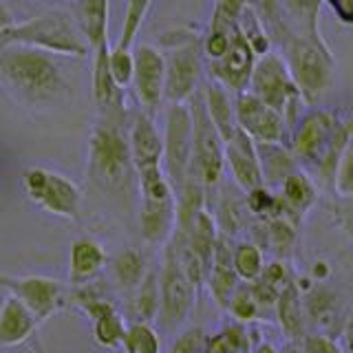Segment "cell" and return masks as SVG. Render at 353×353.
<instances>
[{
    "label": "cell",
    "mask_w": 353,
    "mask_h": 353,
    "mask_svg": "<svg viewBox=\"0 0 353 353\" xmlns=\"http://www.w3.org/2000/svg\"><path fill=\"white\" fill-rule=\"evenodd\" d=\"M0 84L29 106L58 104L73 93L53 55L18 44L0 49Z\"/></svg>",
    "instance_id": "1"
},
{
    "label": "cell",
    "mask_w": 353,
    "mask_h": 353,
    "mask_svg": "<svg viewBox=\"0 0 353 353\" xmlns=\"http://www.w3.org/2000/svg\"><path fill=\"white\" fill-rule=\"evenodd\" d=\"M351 146V119L334 110H309L290 130V150L296 163L316 170L323 181H331L342 152Z\"/></svg>",
    "instance_id": "2"
},
{
    "label": "cell",
    "mask_w": 353,
    "mask_h": 353,
    "mask_svg": "<svg viewBox=\"0 0 353 353\" xmlns=\"http://www.w3.org/2000/svg\"><path fill=\"white\" fill-rule=\"evenodd\" d=\"M263 25H272L274 36L281 40V58L290 69V75L303 95L305 106L318 104V99H323L334 84L336 75L334 53L323 42L320 33L294 31L281 22H263Z\"/></svg>",
    "instance_id": "3"
},
{
    "label": "cell",
    "mask_w": 353,
    "mask_h": 353,
    "mask_svg": "<svg viewBox=\"0 0 353 353\" xmlns=\"http://www.w3.org/2000/svg\"><path fill=\"white\" fill-rule=\"evenodd\" d=\"M86 172L104 192H124L130 188L135 179V168L128 148L126 110L97 113V121L88 139Z\"/></svg>",
    "instance_id": "4"
},
{
    "label": "cell",
    "mask_w": 353,
    "mask_h": 353,
    "mask_svg": "<svg viewBox=\"0 0 353 353\" xmlns=\"http://www.w3.org/2000/svg\"><path fill=\"white\" fill-rule=\"evenodd\" d=\"M199 285L188 270L183 254V236L172 230L163 243V265L159 274V309L157 318L163 331H176L190 316L196 301Z\"/></svg>",
    "instance_id": "5"
},
{
    "label": "cell",
    "mask_w": 353,
    "mask_h": 353,
    "mask_svg": "<svg viewBox=\"0 0 353 353\" xmlns=\"http://www.w3.org/2000/svg\"><path fill=\"white\" fill-rule=\"evenodd\" d=\"M18 44V47L38 49L49 55H69V58H88L86 40L82 38L75 20L66 14H44L22 22H14L7 29L0 31V47Z\"/></svg>",
    "instance_id": "6"
},
{
    "label": "cell",
    "mask_w": 353,
    "mask_h": 353,
    "mask_svg": "<svg viewBox=\"0 0 353 353\" xmlns=\"http://www.w3.org/2000/svg\"><path fill=\"white\" fill-rule=\"evenodd\" d=\"M163 69H165V102L185 104L192 93L199 91L203 77V51L201 36L192 27H179L161 36Z\"/></svg>",
    "instance_id": "7"
},
{
    "label": "cell",
    "mask_w": 353,
    "mask_h": 353,
    "mask_svg": "<svg viewBox=\"0 0 353 353\" xmlns=\"http://www.w3.org/2000/svg\"><path fill=\"white\" fill-rule=\"evenodd\" d=\"M245 91L259 97L263 104L274 108L285 119L290 130L298 121V117H301V108L305 106L303 95L298 91L296 82L292 80L285 60L274 51L256 58Z\"/></svg>",
    "instance_id": "8"
},
{
    "label": "cell",
    "mask_w": 353,
    "mask_h": 353,
    "mask_svg": "<svg viewBox=\"0 0 353 353\" xmlns=\"http://www.w3.org/2000/svg\"><path fill=\"white\" fill-rule=\"evenodd\" d=\"M139 179V228L150 245H163L176 223V196L161 165L135 172Z\"/></svg>",
    "instance_id": "9"
},
{
    "label": "cell",
    "mask_w": 353,
    "mask_h": 353,
    "mask_svg": "<svg viewBox=\"0 0 353 353\" xmlns=\"http://www.w3.org/2000/svg\"><path fill=\"white\" fill-rule=\"evenodd\" d=\"M188 110H190V121H192V161H190V174H194L199 183L203 185L205 194L219 188L223 181L225 172V161H223V139L212 126L201 91H196L188 99Z\"/></svg>",
    "instance_id": "10"
},
{
    "label": "cell",
    "mask_w": 353,
    "mask_h": 353,
    "mask_svg": "<svg viewBox=\"0 0 353 353\" xmlns=\"http://www.w3.org/2000/svg\"><path fill=\"white\" fill-rule=\"evenodd\" d=\"M22 188L29 201L42 208L44 212L62 219H77L80 214L82 190L69 176L40 168V165H31L22 172Z\"/></svg>",
    "instance_id": "11"
},
{
    "label": "cell",
    "mask_w": 353,
    "mask_h": 353,
    "mask_svg": "<svg viewBox=\"0 0 353 353\" xmlns=\"http://www.w3.org/2000/svg\"><path fill=\"white\" fill-rule=\"evenodd\" d=\"M161 139H163L161 168L176 196L183 188L188 174H190V161H192V121H190L188 104H168Z\"/></svg>",
    "instance_id": "12"
},
{
    "label": "cell",
    "mask_w": 353,
    "mask_h": 353,
    "mask_svg": "<svg viewBox=\"0 0 353 353\" xmlns=\"http://www.w3.org/2000/svg\"><path fill=\"white\" fill-rule=\"evenodd\" d=\"M132 80L130 86L143 113H154L165 102V69L161 49L154 44H132Z\"/></svg>",
    "instance_id": "13"
},
{
    "label": "cell",
    "mask_w": 353,
    "mask_h": 353,
    "mask_svg": "<svg viewBox=\"0 0 353 353\" xmlns=\"http://www.w3.org/2000/svg\"><path fill=\"white\" fill-rule=\"evenodd\" d=\"M234 117L236 126L254 143H285L290 135L285 119L250 91L234 95Z\"/></svg>",
    "instance_id": "14"
},
{
    "label": "cell",
    "mask_w": 353,
    "mask_h": 353,
    "mask_svg": "<svg viewBox=\"0 0 353 353\" xmlns=\"http://www.w3.org/2000/svg\"><path fill=\"white\" fill-rule=\"evenodd\" d=\"M7 294L16 296L29 312L36 316L38 323L49 320L66 305V290L64 285L53 279H42V276H25V279H7L3 281Z\"/></svg>",
    "instance_id": "15"
},
{
    "label": "cell",
    "mask_w": 353,
    "mask_h": 353,
    "mask_svg": "<svg viewBox=\"0 0 353 353\" xmlns=\"http://www.w3.org/2000/svg\"><path fill=\"white\" fill-rule=\"evenodd\" d=\"M254 62H256V55H254L248 40L243 38V33L236 27L234 33H232L228 51L214 62H203L205 77H210V80H214L216 84H221L232 95H236V93L245 91V88H248Z\"/></svg>",
    "instance_id": "16"
},
{
    "label": "cell",
    "mask_w": 353,
    "mask_h": 353,
    "mask_svg": "<svg viewBox=\"0 0 353 353\" xmlns=\"http://www.w3.org/2000/svg\"><path fill=\"white\" fill-rule=\"evenodd\" d=\"M223 161L241 192H250L254 188L265 185L256 143L241 128L230 139L223 141Z\"/></svg>",
    "instance_id": "17"
},
{
    "label": "cell",
    "mask_w": 353,
    "mask_h": 353,
    "mask_svg": "<svg viewBox=\"0 0 353 353\" xmlns=\"http://www.w3.org/2000/svg\"><path fill=\"white\" fill-rule=\"evenodd\" d=\"M128 148H130V159L135 172L161 165V157H163L161 132L157 124H154V117L143 113L141 108L137 113H132L128 121Z\"/></svg>",
    "instance_id": "18"
},
{
    "label": "cell",
    "mask_w": 353,
    "mask_h": 353,
    "mask_svg": "<svg viewBox=\"0 0 353 353\" xmlns=\"http://www.w3.org/2000/svg\"><path fill=\"white\" fill-rule=\"evenodd\" d=\"M108 49L110 42L99 44L91 51V91L97 113H124L126 93L119 88L108 71Z\"/></svg>",
    "instance_id": "19"
},
{
    "label": "cell",
    "mask_w": 353,
    "mask_h": 353,
    "mask_svg": "<svg viewBox=\"0 0 353 353\" xmlns=\"http://www.w3.org/2000/svg\"><path fill=\"white\" fill-rule=\"evenodd\" d=\"M38 320L16 296L7 294L0 307V345L18 347L31 340L38 331Z\"/></svg>",
    "instance_id": "20"
},
{
    "label": "cell",
    "mask_w": 353,
    "mask_h": 353,
    "mask_svg": "<svg viewBox=\"0 0 353 353\" xmlns=\"http://www.w3.org/2000/svg\"><path fill=\"white\" fill-rule=\"evenodd\" d=\"M205 281L210 285V292H212L214 301L221 307H228L232 294L239 287V276L232 268V245H230V236L228 234H221L219 232V239H216V245H214V254H212V263H210V270Z\"/></svg>",
    "instance_id": "21"
},
{
    "label": "cell",
    "mask_w": 353,
    "mask_h": 353,
    "mask_svg": "<svg viewBox=\"0 0 353 353\" xmlns=\"http://www.w3.org/2000/svg\"><path fill=\"white\" fill-rule=\"evenodd\" d=\"M199 91H201L205 113H208L210 121H212V126L216 128V132L221 135V139L223 141L230 139L239 130L236 117H234V95L225 91V88L216 84L214 80H210V77H203Z\"/></svg>",
    "instance_id": "22"
},
{
    "label": "cell",
    "mask_w": 353,
    "mask_h": 353,
    "mask_svg": "<svg viewBox=\"0 0 353 353\" xmlns=\"http://www.w3.org/2000/svg\"><path fill=\"white\" fill-rule=\"evenodd\" d=\"M303 309H305L307 323H316L323 329L325 336L334 338V329H336V336H338V329H345V325H342L345 309H342L340 298L334 292L323 290V287L309 292L303 298Z\"/></svg>",
    "instance_id": "23"
},
{
    "label": "cell",
    "mask_w": 353,
    "mask_h": 353,
    "mask_svg": "<svg viewBox=\"0 0 353 353\" xmlns=\"http://www.w3.org/2000/svg\"><path fill=\"white\" fill-rule=\"evenodd\" d=\"M106 265V254L99 243L93 239H77L71 245L69 259V281L71 285H84L88 281H95L102 274Z\"/></svg>",
    "instance_id": "24"
},
{
    "label": "cell",
    "mask_w": 353,
    "mask_h": 353,
    "mask_svg": "<svg viewBox=\"0 0 353 353\" xmlns=\"http://www.w3.org/2000/svg\"><path fill=\"white\" fill-rule=\"evenodd\" d=\"M75 25L88 49L108 42V0H75Z\"/></svg>",
    "instance_id": "25"
},
{
    "label": "cell",
    "mask_w": 353,
    "mask_h": 353,
    "mask_svg": "<svg viewBox=\"0 0 353 353\" xmlns=\"http://www.w3.org/2000/svg\"><path fill=\"white\" fill-rule=\"evenodd\" d=\"M274 316L279 320V325L283 327V334L287 336V340H301L303 336H307L309 323L303 309V296L294 281L285 287L279 298H276Z\"/></svg>",
    "instance_id": "26"
},
{
    "label": "cell",
    "mask_w": 353,
    "mask_h": 353,
    "mask_svg": "<svg viewBox=\"0 0 353 353\" xmlns=\"http://www.w3.org/2000/svg\"><path fill=\"white\" fill-rule=\"evenodd\" d=\"M279 188V199L283 201V205L298 219H303L318 201V188L314 179L298 168L287 174Z\"/></svg>",
    "instance_id": "27"
},
{
    "label": "cell",
    "mask_w": 353,
    "mask_h": 353,
    "mask_svg": "<svg viewBox=\"0 0 353 353\" xmlns=\"http://www.w3.org/2000/svg\"><path fill=\"white\" fill-rule=\"evenodd\" d=\"M146 274H148V265L139 250L126 248L119 250L113 256V279L117 290L126 296V301L135 294L141 281L146 279Z\"/></svg>",
    "instance_id": "28"
},
{
    "label": "cell",
    "mask_w": 353,
    "mask_h": 353,
    "mask_svg": "<svg viewBox=\"0 0 353 353\" xmlns=\"http://www.w3.org/2000/svg\"><path fill=\"white\" fill-rule=\"evenodd\" d=\"M263 183L265 185H281L287 174L296 170V159L287 143H256Z\"/></svg>",
    "instance_id": "29"
},
{
    "label": "cell",
    "mask_w": 353,
    "mask_h": 353,
    "mask_svg": "<svg viewBox=\"0 0 353 353\" xmlns=\"http://www.w3.org/2000/svg\"><path fill=\"white\" fill-rule=\"evenodd\" d=\"M128 307L132 316L137 320L135 323H150L157 316L159 309V276L154 270H148L146 279L141 281V285L128 298Z\"/></svg>",
    "instance_id": "30"
},
{
    "label": "cell",
    "mask_w": 353,
    "mask_h": 353,
    "mask_svg": "<svg viewBox=\"0 0 353 353\" xmlns=\"http://www.w3.org/2000/svg\"><path fill=\"white\" fill-rule=\"evenodd\" d=\"M236 27L239 31L243 33V38L248 40L250 49L254 51V55L256 58H261V55L270 53L272 51V38H270V31L268 27L263 25L261 16L256 14V9H254L252 5H245L236 16Z\"/></svg>",
    "instance_id": "31"
},
{
    "label": "cell",
    "mask_w": 353,
    "mask_h": 353,
    "mask_svg": "<svg viewBox=\"0 0 353 353\" xmlns=\"http://www.w3.org/2000/svg\"><path fill=\"white\" fill-rule=\"evenodd\" d=\"M201 353H252L248 329L239 323L223 327L212 338H205Z\"/></svg>",
    "instance_id": "32"
},
{
    "label": "cell",
    "mask_w": 353,
    "mask_h": 353,
    "mask_svg": "<svg viewBox=\"0 0 353 353\" xmlns=\"http://www.w3.org/2000/svg\"><path fill=\"white\" fill-rule=\"evenodd\" d=\"M232 268H234L236 276L245 283L259 281V276L263 274L265 268V259H263V250L256 243H239V245L232 250Z\"/></svg>",
    "instance_id": "33"
},
{
    "label": "cell",
    "mask_w": 353,
    "mask_h": 353,
    "mask_svg": "<svg viewBox=\"0 0 353 353\" xmlns=\"http://www.w3.org/2000/svg\"><path fill=\"white\" fill-rule=\"evenodd\" d=\"M225 309L234 318H239L241 323H250V320H261V318L268 316V312H270V309L263 307V303L259 301V296L254 294L250 283L236 287Z\"/></svg>",
    "instance_id": "34"
},
{
    "label": "cell",
    "mask_w": 353,
    "mask_h": 353,
    "mask_svg": "<svg viewBox=\"0 0 353 353\" xmlns=\"http://www.w3.org/2000/svg\"><path fill=\"white\" fill-rule=\"evenodd\" d=\"M150 5H152V0H126V14H124V22H121V33H119V40L115 42L117 47L132 49L143 20H146L150 11Z\"/></svg>",
    "instance_id": "35"
},
{
    "label": "cell",
    "mask_w": 353,
    "mask_h": 353,
    "mask_svg": "<svg viewBox=\"0 0 353 353\" xmlns=\"http://www.w3.org/2000/svg\"><path fill=\"white\" fill-rule=\"evenodd\" d=\"M121 347L126 353H161L159 349V336L150 329L148 323H132L126 327V336Z\"/></svg>",
    "instance_id": "36"
},
{
    "label": "cell",
    "mask_w": 353,
    "mask_h": 353,
    "mask_svg": "<svg viewBox=\"0 0 353 353\" xmlns=\"http://www.w3.org/2000/svg\"><path fill=\"white\" fill-rule=\"evenodd\" d=\"M132 66H135V60H132V49H124V47H113L108 49V71L110 77L115 80V84L119 88H126L130 86L132 80Z\"/></svg>",
    "instance_id": "37"
},
{
    "label": "cell",
    "mask_w": 353,
    "mask_h": 353,
    "mask_svg": "<svg viewBox=\"0 0 353 353\" xmlns=\"http://www.w3.org/2000/svg\"><path fill=\"white\" fill-rule=\"evenodd\" d=\"M351 159H353V154H351V146L342 152V157L336 165V170H334V176H331V183H334L336 188V192L342 196V199H349L351 192H353V181H351Z\"/></svg>",
    "instance_id": "38"
},
{
    "label": "cell",
    "mask_w": 353,
    "mask_h": 353,
    "mask_svg": "<svg viewBox=\"0 0 353 353\" xmlns=\"http://www.w3.org/2000/svg\"><path fill=\"white\" fill-rule=\"evenodd\" d=\"M205 345V331L201 327H190L174 340L170 353H201Z\"/></svg>",
    "instance_id": "39"
},
{
    "label": "cell",
    "mask_w": 353,
    "mask_h": 353,
    "mask_svg": "<svg viewBox=\"0 0 353 353\" xmlns=\"http://www.w3.org/2000/svg\"><path fill=\"white\" fill-rule=\"evenodd\" d=\"M303 353H342L338 340L325 334H307L301 338Z\"/></svg>",
    "instance_id": "40"
},
{
    "label": "cell",
    "mask_w": 353,
    "mask_h": 353,
    "mask_svg": "<svg viewBox=\"0 0 353 353\" xmlns=\"http://www.w3.org/2000/svg\"><path fill=\"white\" fill-rule=\"evenodd\" d=\"M327 3L342 25L349 27L353 22V0H327Z\"/></svg>",
    "instance_id": "41"
},
{
    "label": "cell",
    "mask_w": 353,
    "mask_h": 353,
    "mask_svg": "<svg viewBox=\"0 0 353 353\" xmlns=\"http://www.w3.org/2000/svg\"><path fill=\"white\" fill-rule=\"evenodd\" d=\"M250 3H252V0H216L214 9L223 11V14L230 16V18H236L239 11L245 7V5H250Z\"/></svg>",
    "instance_id": "42"
},
{
    "label": "cell",
    "mask_w": 353,
    "mask_h": 353,
    "mask_svg": "<svg viewBox=\"0 0 353 353\" xmlns=\"http://www.w3.org/2000/svg\"><path fill=\"white\" fill-rule=\"evenodd\" d=\"M14 22H16L14 14H11V11H9L3 3H0V31L7 29L9 25H14Z\"/></svg>",
    "instance_id": "43"
},
{
    "label": "cell",
    "mask_w": 353,
    "mask_h": 353,
    "mask_svg": "<svg viewBox=\"0 0 353 353\" xmlns=\"http://www.w3.org/2000/svg\"><path fill=\"white\" fill-rule=\"evenodd\" d=\"M283 353H303L301 349V340H290V345L283 349Z\"/></svg>",
    "instance_id": "44"
},
{
    "label": "cell",
    "mask_w": 353,
    "mask_h": 353,
    "mask_svg": "<svg viewBox=\"0 0 353 353\" xmlns=\"http://www.w3.org/2000/svg\"><path fill=\"white\" fill-rule=\"evenodd\" d=\"M254 353H281V351H276L274 345H270V342H263V345L256 347V351H254Z\"/></svg>",
    "instance_id": "45"
},
{
    "label": "cell",
    "mask_w": 353,
    "mask_h": 353,
    "mask_svg": "<svg viewBox=\"0 0 353 353\" xmlns=\"http://www.w3.org/2000/svg\"><path fill=\"white\" fill-rule=\"evenodd\" d=\"M33 353H47V351H44V347H42V342L36 338V347H33Z\"/></svg>",
    "instance_id": "46"
},
{
    "label": "cell",
    "mask_w": 353,
    "mask_h": 353,
    "mask_svg": "<svg viewBox=\"0 0 353 353\" xmlns=\"http://www.w3.org/2000/svg\"><path fill=\"white\" fill-rule=\"evenodd\" d=\"M5 296H7V290L3 285H0V307H3V301H5Z\"/></svg>",
    "instance_id": "47"
},
{
    "label": "cell",
    "mask_w": 353,
    "mask_h": 353,
    "mask_svg": "<svg viewBox=\"0 0 353 353\" xmlns=\"http://www.w3.org/2000/svg\"><path fill=\"white\" fill-rule=\"evenodd\" d=\"M3 281H5V276H0V285H3Z\"/></svg>",
    "instance_id": "48"
}]
</instances>
